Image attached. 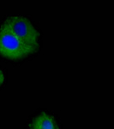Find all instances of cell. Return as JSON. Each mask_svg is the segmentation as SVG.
<instances>
[{
    "label": "cell",
    "mask_w": 114,
    "mask_h": 129,
    "mask_svg": "<svg viewBox=\"0 0 114 129\" xmlns=\"http://www.w3.org/2000/svg\"><path fill=\"white\" fill-rule=\"evenodd\" d=\"M0 31L10 33L27 45L39 48L40 33L35 26L27 17L22 16H10L3 21Z\"/></svg>",
    "instance_id": "6da1fadb"
},
{
    "label": "cell",
    "mask_w": 114,
    "mask_h": 129,
    "mask_svg": "<svg viewBox=\"0 0 114 129\" xmlns=\"http://www.w3.org/2000/svg\"><path fill=\"white\" fill-rule=\"evenodd\" d=\"M37 50L27 45L10 33L0 31V55L10 60H20L33 54Z\"/></svg>",
    "instance_id": "7a4b0ae2"
},
{
    "label": "cell",
    "mask_w": 114,
    "mask_h": 129,
    "mask_svg": "<svg viewBox=\"0 0 114 129\" xmlns=\"http://www.w3.org/2000/svg\"><path fill=\"white\" fill-rule=\"evenodd\" d=\"M28 129H59V126L50 114L41 113L30 120Z\"/></svg>",
    "instance_id": "3957f363"
},
{
    "label": "cell",
    "mask_w": 114,
    "mask_h": 129,
    "mask_svg": "<svg viewBox=\"0 0 114 129\" xmlns=\"http://www.w3.org/2000/svg\"><path fill=\"white\" fill-rule=\"evenodd\" d=\"M5 82V74H4V72L0 69V87L2 86V84Z\"/></svg>",
    "instance_id": "277c9868"
}]
</instances>
